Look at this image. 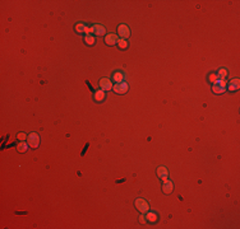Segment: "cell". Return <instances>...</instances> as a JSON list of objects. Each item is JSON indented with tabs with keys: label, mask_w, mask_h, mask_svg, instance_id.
I'll list each match as a JSON object with an SVG mask.
<instances>
[{
	"label": "cell",
	"mask_w": 240,
	"mask_h": 229,
	"mask_svg": "<svg viewBox=\"0 0 240 229\" xmlns=\"http://www.w3.org/2000/svg\"><path fill=\"white\" fill-rule=\"evenodd\" d=\"M136 207L138 209L140 213H147L150 210V205L144 199H137L136 200Z\"/></svg>",
	"instance_id": "6da1fadb"
},
{
	"label": "cell",
	"mask_w": 240,
	"mask_h": 229,
	"mask_svg": "<svg viewBox=\"0 0 240 229\" xmlns=\"http://www.w3.org/2000/svg\"><path fill=\"white\" fill-rule=\"evenodd\" d=\"M28 145L31 148H37L40 145V136L36 132H32L28 135Z\"/></svg>",
	"instance_id": "7a4b0ae2"
},
{
	"label": "cell",
	"mask_w": 240,
	"mask_h": 229,
	"mask_svg": "<svg viewBox=\"0 0 240 229\" xmlns=\"http://www.w3.org/2000/svg\"><path fill=\"white\" fill-rule=\"evenodd\" d=\"M112 89H114V92L118 94H124V93H126V90H128V84H126V82L116 83L115 85L112 87Z\"/></svg>",
	"instance_id": "3957f363"
},
{
	"label": "cell",
	"mask_w": 240,
	"mask_h": 229,
	"mask_svg": "<svg viewBox=\"0 0 240 229\" xmlns=\"http://www.w3.org/2000/svg\"><path fill=\"white\" fill-rule=\"evenodd\" d=\"M118 33L120 34V37H121L123 40H126V38L130 36V29H129L128 26H125V24H120L118 27Z\"/></svg>",
	"instance_id": "277c9868"
},
{
	"label": "cell",
	"mask_w": 240,
	"mask_h": 229,
	"mask_svg": "<svg viewBox=\"0 0 240 229\" xmlns=\"http://www.w3.org/2000/svg\"><path fill=\"white\" fill-rule=\"evenodd\" d=\"M106 31H105V27L101 26V24H95V26L91 27V33H95L96 36H102Z\"/></svg>",
	"instance_id": "5b68a950"
},
{
	"label": "cell",
	"mask_w": 240,
	"mask_h": 229,
	"mask_svg": "<svg viewBox=\"0 0 240 229\" xmlns=\"http://www.w3.org/2000/svg\"><path fill=\"white\" fill-rule=\"evenodd\" d=\"M118 41H119V38L115 33H109L107 36L105 37V42H106V45H109V46H112V45L118 43Z\"/></svg>",
	"instance_id": "8992f818"
},
{
	"label": "cell",
	"mask_w": 240,
	"mask_h": 229,
	"mask_svg": "<svg viewBox=\"0 0 240 229\" xmlns=\"http://www.w3.org/2000/svg\"><path fill=\"white\" fill-rule=\"evenodd\" d=\"M162 190H164L165 193H171L172 191H174V183H172L170 179H165L164 186H162Z\"/></svg>",
	"instance_id": "52a82bcc"
},
{
	"label": "cell",
	"mask_w": 240,
	"mask_h": 229,
	"mask_svg": "<svg viewBox=\"0 0 240 229\" xmlns=\"http://www.w3.org/2000/svg\"><path fill=\"white\" fill-rule=\"evenodd\" d=\"M100 87L102 90H110L112 88V84H111V80L109 78H104L100 80Z\"/></svg>",
	"instance_id": "ba28073f"
},
{
	"label": "cell",
	"mask_w": 240,
	"mask_h": 229,
	"mask_svg": "<svg viewBox=\"0 0 240 229\" xmlns=\"http://www.w3.org/2000/svg\"><path fill=\"white\" fill-rule=\"evenodd\" d=\"M157 176L160 177L161 179H167V176H169V172L166 169V167H164V165H161V167L157 168Z\"/></svg>",
	"instance_id": "9c48e42d"
},
{
	"label": "cell",
	"mask_w": 240,
	"mask_h": 229,
	"mask_svg": "<svg viewBox=\"0 0 240 229\" xmlns=\"http://www.w3.org/2000/svg\"><path fill=\"white\" fill-rule=\"evenodd\" d=\"M239 83H240L239 79H232L230 83L226 84V87L229 90H236V89H239Z\"/></svg>",
	"instance_id": "30bf717a"
},
{
	"label": "cell",
	"mask_w": 240,
	"mask_h": 229,
	"mask_svg": "<svg viewBox=\"0 0 240 229\" xmlns=\"http://www.w3.org/2000/svg\"><path fill=\"white\" fill-rule=\"evenodd\" d=\"M225 88H226V87H222L221 84L218 83V80H217V83L213 84L212 90L215 92V93H218V94H220V93H224V92H225Z\"/></svg>",
	"instance_id": "8fae6325"
},
{
	"label": "cell",
	"mask_w": 240,
	"mask_h": 229,
	"mask_svg": "<svg viewBox=\"0 0 240 229\" xmlns=\"http://www.w3.org/2000/svg\"><path fill=\"white\" fill-rule=\"evenodd\" d=\"M146 220L151 221V223H155V221H157V214L153 213V211H148L147 215H146Z\"/></svg>",
	"instance_id": "7c38bea8"
},
{
	"label": "cell",
	"mask_w": 240,
	"mask_h": 229,
	"mask_svg": "<svg viewBox=\"0 0 240 229\" xmlns=\"http://www.w3.org/2000/svg\"><path fill=\"white\" fill-rule=\"evenodd\" d=\"M95 99H96V101H98V102H100V101H104L105 99V90H97L96 92V93H95Z\"/></svg>",
	"instance_id": "4fadbf2b"
},
{
	"label": "cell",
	"mask_w": 240,
	"mask_h": 229,
	"mask_svg": "<svg viewBox=\"0 0 240 229\" xmlns=\"http://www.w3.org/2000/svg\"><path fill=\"white\" fill-rule=\"evenodd\" d=\"M17 149H18L19 153H24V151H27V149H28V144L24 143V141H20L18 144V146H17Z\"/></svg>",
	"instance_id": "5bb4252c"
},
{
	"label": "cell",
	"mask_w": 240,
	"mask_h": 229,
	"mask_svg": "<svg viewBox=\"0 0 240 229\" xmlns=\"http://www.w3.org/2000/svg\"><path fill=\"white\" fill-rule=\"evenodd\" d=\"M114 80H115V83H121V82H124V75H123L121 73H115L114 74Z\"/></svg>",
	"instance_id": "9a60e30c"
},
{
	"label": "cell",
	"mask_w": 240,
	"mask_h": 229,
	"mask_svg": "<svg viewBox=\"0 0 240 229\" xmlns=\"http://www.w3.org/2000/svg\"><path fill=\"white\" fill-rule=\"evenodd\" d=\"M226 75H227L226 69H220L218 70V73H217V78L218 79H225L226 78Z\"/></svg>",
	"instance_id": "2e32d148"
},
{
	"label": "cell",
	"mask_w": 240,
	"mask_h": 229,
	"mask_svg": "<svg viewBox=\"0 0 240 229\" xmlns=\"http://www.w3.org/2000/svg\"><path fill=\"white\" fill-rule=\"evenodd\" d=\"M84 42H86L87 45H93L95 43V37L91 36V34H88V36H84Z\"/></svg>",
	"instance_id": "e0dca14e"
},
{
	"label": "cell",
	"mask_w": 240,
	"mask_h": 229,
	"mask_svg": "<svg viewBox=\"0 0 240 229\" xmlns=\"http://www.w3.org/2000/svg\"><path fill=\"white\" fill-rule=\"evenodd\" d=\"M84 28H86V26H84L83 23H77L76 24V31L78 33H84Z\"/></svg>",
	"instance_id": "ac0fdd59"
},
{
	"label": "cell",
	"mask_w": 240,
	"mask_h": 229,
	"mask_svg": "<svg viewBox=\"0 0 240 229\" xmlns=\"http://www.w3.org/2000/svg\"><path fill=\"white\" fill-rule=\"evenodd\" d=\"M118 46L120 48H126L128 47V42H126V40H120V41H118Z\"/></svg>",
	"instance_id": "d6986e66"
},
{
	"label": "cell",
	"mask_w": 240,
	"mask_h": 229,
	"mask_svg": "<svg viewBox=\"0 0 240 229\" xmlns=\"http://www.w3.org/2000/svg\"><path fill=\"white\" fill-rule=\"evenodd\" d=\"M210 80H211V82H212L213 84H215V83H217V80H218L217 75H215V74H211V75H210Z\"/></svg>",
	"instance_id": "ffe728a7"
},
{
	"label": "cell",
	"mask_w": 240,
	"mask_h": 229,
	"mask_svg": "<svg viewBox=\"0 0 240 229\" xmlns=\"http://www.w3.org/2000/svg\"><path fill=\"white\" fill-rule=\"evenodd\" d=\"M17 136H18V139H19V140H22V141H23L24 139H26V134H23V132H19Z\"/></svg>",
	"instance_id": "44dd1931"
},
{
	"label": "cell",
	"mask_w": 240,
	"mask_h": 229,
	"mask_svg": "<svg viewBox=\"0 0 240 229\" xmlns=\"http://www.w3.org/2000/svg\"><path fill=\"white\" fill-rule=\"evenodd\" d=\"M139 221H140V223H144V221H146V218H144L143 215H140L139 216Z\"/></svg>",
	"instance_id": "7402d4cb"
}]
</instances>
